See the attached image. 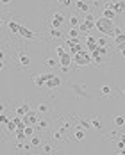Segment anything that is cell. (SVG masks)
<instances>
[{
  "mask_svg": "<svg viewBox=\"0 0 125 155\" xmlns=\"http://www.w3.org/2000/svg\"><path fill=\"white\" fill-rule=\"evenodd\" d=\"M116 148H118L120 152H122V150H125V141H122V139H120V141L116 143Z\"/></svg>",
  "mask_w": 125,
  "mask_h": 155,
  "instance_id": "obj_37",
  "label": "cell"
},
{
  "mask_svg": "<svg viewBox=\"0 0 125 155\" xmlns=\"http://www.w3.org/2000/svg\"><path fill=\"white\" fill-rule=\"evenodd\" d=\"M61 4H63V5H68V7H70V5H72V2H68V0H63V2H61Z\"/></svg>",
  "mask_w": 125,
  "mask_h": 155,
  "instance_id": "obj_43",
  "label": "cell"
},
{
  "mask_svg": "<svg viewBox=\"0 0 125 155\" xmlns=\"http://www.w3.org/2000/svg\"><path fill=\"white\" fill-rule=\"evenodd\" d=\"M98 46H107V45H106V39H104V37H98Z\"/></svg>",
  "mask_w": 125,
  "mask_h": 155,
  "instance_id": "obj_41",
  "label": "cell"
},
{
  "mask_svg": "<svg viewBox=\"0 0 125 155\" xmlns=\"http://www.w3.org/2000/svg\"><path fill=\"white\" fill-rule=\"evenodd\" d=\"M73 137H75L77 141H84V137H86V132H84L82 129H77V130H75V134H73Z\"/></svg>",
  "mask_w": 125,
  "mask_h": 155,
  "instance_id": "obj_17",
  "label": "cell"
},
{
  "mask_svg": "<svg viewBox=\"0 0 125 155\" xmlns=\"http://www.w3.org/2000/svg\"><path fill=\"white\" fill-rule=\"evenodd\" d=\"M63 21H64V16H63L61 12H55V14L52 16V20H50V23H52V29H59Z\"/></svg>",
  "mask_w": 125,
  "mask_h": 155,
  "instance_id": "obj_6",
  "label": "cell"
},
{
  "mask_svg": "<svg viewBox=\"0 0 125 155\" xmlns=\"http://www.w3.org/2000/svg\"><path fill=\"white\" fill-rule=\"evenodd\" d=\"M52 150H54V148H52L50 145H45V146H43V152H45V154H52Z\"/></svg>",
  "mask_w": 125,
  "mask_h": 155,
  "instance_id": "obj_38",
  "label": "cell"
},
{
  "mask_svg": "<svg viewBox=\"0 0 125 155\" xmlns=\"http://www.w3.org/2000/svg\"><path fill=\"white\" fill-rule=\"evenodd\" d=\"M50 36H52V37H61L63 32H61L59 29H52V30H50Z\"/></svg>",
  "mask_w": 125,
  "mask_h": 155,
  "instance_id": "obj_28",
  "label": "cell"
},
{
  "mask_svg": "<svg viewBox=\"0 0 125 155\" xmlns=\"http://www.w3.org/2000/svg\"><path fill=\"white\" fill-rule=\"evenodd\" d=\"M61 86V77H57V75H52V79L47 82V89H55V87H59Z\"/></svg>",
  "mask_w": 125,
  "mask_h": 155,
  "instance_id": "obj_7",
  "label": "cell"
},
{
  "mask_svg": "<svg viewBox=\"0 0 125 155\" xmlns=\"http://www.w3.org/2000/svg\"><path fill=\"white\" fill-rule=\"evenodd\" d=\"M70 25H72L73 29H75V27H81V20H79L77 16H72V18H70Z\"/></svg>",
  "mask_w": 125,
  "mask_h": 155,
  "instance_id": "obj_21",
  "label": "cell"
},
{
  "mask_svg": "<svg viewBox=\"0 0 125 155\" xmlns=\"http://www.w3.org/2000/svg\"><path fill=\"white\" fill-rule=\"evenodd\" d=\"M124 43H125V32L122 34V36L115 37V45H116V46H120V45H124Z\"/></svg>",
  "mask_w": 125,
  "mask_h": 155,
  "instance_id": "obj_24",
  "label": "cell"
},
{
  "mask_svg": "<svg viewBox=\"0 0 125 155\" xmlns=\"http://www.w3.org/2000/svg\"><path fill=\"white\" fill-rule=\"evenodd\" d=\"M116 48H118V52L125 57V43H124V45H120V46H116Z\"/></svg>",
  "mask_w": 125,
  "mask_h": 155,
  "instance_id": "obj_40",
  "label": "cell"
},
{
  "mask_svg": "<svg viewBox=\"0 0 125 155\" xmlns=\"http://www.w3.org/2000/svg\"><path fill=\"white\" fill-rule=\"evenodd\" d=\"M91 29H95V21H88V20H84L79 27V30H82V32H89Z\"/></svg>",
  "mask_w": 125,
  "mask_h": 155,
  "instance_id": "obj_13",
  "label": "cell"
},
{
  "mask_svg": "<svg viewBox=\"0 0 125 155\" xmlns=\"http://www.w3.org/2000/svg\"><path fill=\"white\" fill-rule=\"evenodd\" d=\"M79 125H81V129H82V130H88V129L91 127V125H89L86 120H81V121H79Z\"/></svg>",
  "mask_w": 125,
  "mask_h": 155,
  "instance_id": "obj_31",
  "label": "cell"
},
{
  "mask_svg": "<svg viewBox=\"0 0 125 155\" xmlns=\"http://www.w3.org/2000/svg\"><path fill=\"white\" fill-rule=\"evenodd\" d=\"M95 29L100 32V34H104V36H109V37H115V29H116V25H115V20H107V18H98L97 21H95Z\"/></svg>",
  "mask_w": 125,
  "mask_h": 155,
  "instance_id": "obj_1",
  "label": "cell"
},
{
  "mask_svg": "<svg viewBox=\"0 0 125 155\" xmlns=\"http://www.w3.org/2000/svg\"><path fill=\"white\" fill-rule=\"evenodd\" d=\"M16 139H18L20 143H23V141L27 139V136L23 134V130H16Z\"/></svg>",
  "mask_w": 125,
  "mask_h": 155,
  "instance_id": "obj_23",
  "label": "cell"
},
{
  "mask_svg": "<svg viewBox=\"0 0 125 155\" xmlns=\"http://www.w3.org/2000/svg\"><path fill=\"white\" fill-rule=\"evenodd\" d=\"M52 79V73H43V75H36L34 77V84L38 86V87H45L47 86V82Z\"/></svg>",
  "mask_w": 125,
  "mask_h": 155,
  "instance_id": "obj_3",
  "label": "cell"
},
{
  "mask_svg": "<svg viewBox=\"0 0 125 155\" xmlns=\"http://www.w3.org/2000/svg\"><path fill=\"white\" fill-rule=\"evenodd\" d=\"M97 52H98V55H106L107 54V46H98Z\"/></svg>",
  "mask_w": 125,
  "mask_h": 155,
  "instance_id": "obj_33",
  "label": "cell"
},
{
  "mask_svg": "<svg viewBox=\"0 0 125 155\" xmlns=\"http://www.w3.org/2000/svg\"><path fill=\"white\" fill-rule=\"evenodd\" d=\"M115 123H116L118 127H122V125H125V118L124 116H116V118H115Z\"/></svg>",
  "mask_w": 125,
  "mask_h": 155,
  "instance_id": "obj_30",
  "label": "cell"
},
{
  "mask_svg": "<svg viewBox=\"0 0 125 155\" xmlns=\"http://www.w3.org/2000/svg\"><path fill=\"white\" fill-rule=\"evenodd\" d=\"M38 129H39V130H45V129H48V121H47V120H39V123H38Z\"/></svg>",
  "mask_w": 125,
  "mask_h": 155,
  "instance_id": "obj_27",
  "label": "cell"
},
{
  "mask_svg": "<svg viewBox=\"0 0 125 155\" xmlns=\"http://www.w3.org/2000/svg\"><path fill=\"white\" fill-rule=\"evenodd\" d=\"M45 64H47V66H50V68H54L57 62H55V59H47V61H45Z\"/></svg>",
  "mask_w": 125,
  "mask_h": 155,
  "instance_id": "obj_35",
  "label": "cell"
},
{
  "mask_svg": "<svg viewBox=\"0 0 125 155\" xmlns=\"http://www.w3.org/2000/svg\"><path fill=\"white\" fill-rule=\"evenodd\" d=\"M61 134H63V132H61V130H59V132H54V139H61V137H63V136H61Z\"/></svg>",
  "mask_w": 125,
  "mask_h": 155,
  "instance_id": "obj_42",
  "label": "cell"
},
{
  "mask_svg": "<svg viewBox=\"0 0 125 155\" xmlns=\"http://www.w3.org/2000/svg\"><path fill=\"white\" fill-rule=\"evenodd\" d=\"M4 64H5V52H4V50H0V66L4 68Z\"/></svg>",
  "mask_w": 125,
  "mask_h": 155,
  "instance_id": "obj_34",
  "label": "cell"
},
{
  "mask_svg": "<svg viewBox=\"0 0 125 155\" xmlns=\"http://www.w3.org/2000/svg\"><path fill=\"white\" fill-rule=\"evenodd\" d=\"M91 61H93V57H91V54L88 50H82L77 55H73V62L77 66H88V64H91Z\"/></svg>",
  "mask_w": 125,
  "mask_h": 155,
  "instance_id": "obj_2",
  "label": "cell"
},
{
  "mask_svg": "<svg viewBox=\"0 0 125 155\" xmlns=\"http://www.w3.org/2000/svg\"><path fill=\"white\" fill-rule=\"evenodd\" d=\"M18 34L21 36V37H25V39H38V36H36V32H32L30 29H27V27H20V30H18Z\"/></svg>",
  "mask_w": 125,
  "mask_h": 155,
  "instance_id": "obj_4",
  "label": "cell"
},
{
  "mask_svg": "<svg viewBox=\"0 0 125 155\" xmlns=\"http://www.w3.org/2000/svg\"><path fill=\"white\" fill-rule=\"evenodd\" d=\"M75 5H77V9H79V11H82V12H88V11H89V4H88V2L79 0V2H75Z\"/></svg>",
  "mask_w": 125,
  "mask_h": 155,
  "instance_id": "obj_14",
  "label": "cell"
},
{
  "mask_svg": "<svg viewBox=\"0 0 125 155\" xmlns=\"http://www.w3.org/2000/svg\"><path fill=\"white\" fill-rule=\"evenodd\" d=\"M68 36H70V39H79L77 36H79V29H70L68 30Z\"/></svg>",
  "mask_w": 125,
  "mask_h": 155,
  "instance_id": "obj_22",
  "label": "cell"
},
{
  "mask_svg": "<svg viewBox=\"0 0 125 155\" xmlns=\"http://www.w3.org/2000/svg\"><path fill=\"white\" fill-rule=\"evenodd\" d=\"M59 61H61V68H70V64L73 62V55H72V54H66V55H63Z\"/></svg>",
  "mask_w": 125,
  "mask_h": 155,
  "instance_id": "obj_10",
  "label": "cell"
},
{
  "mask_svg": "<svg viewBox=\"0 0 125 155\" xmlns=\"http://www.w3.org/2000/svg\"><path fill=\"white\" fill-rule=\"evenodd\" d=\"M72 89H73V91H75V95H77V96H81V98L88 96L86 87H84V86H81V84H73V86H72Z\"/></svg>",
  "mask_w": 125,
  "mask_h": 155,
  "instance_id": "obj_11",
  "label": "cell"
},
{
  "mask_svg": "<svg viewBox=\"0 0 125 155\" xmlns=\"http://www.w3.org/2000/svg\"><path fill=\"white\" fill-rule=\"evenodd\" d=\"M38 112H41V114L48 112V105H47V104H39V107H38Z\"/></svg>",
  "mask_w": 125,
  "mask_h": 155,
  "instance_id": "obj_29",
  "label": "cell"
},
{
  "mask_svg": "<svg viewBox=\"0 0 125 155\" xmlns=\"http://www.w3.org/2000/svg\"><path fill=\"white\" fill-rule=\"evenodd\" d=\"M91 127H95V129H100V127H102V123H100V121L95 118V120H91Z\"/></svg>",
  "mask_w": 125,
  "mask_h": 155,
  "instance_id": "obj_36",
  "label": "cell"
},
{
  "mask_svg": "<svg viewBox=\"0 0 125 155\" xmlns=\"http://www.w3.org/2000/svg\"><path fill=\"white\" fill-rule=\"evenodd\" d=\"M55 52H57V55H59V59H61L63 55H66V54H68V52H66V46H64V45H61V46H57V48H55Z\"/></svg>",
  "mask_w": 125,
  "mask_h": 155,
  "instance_id": "obj_19",
  "label": "cell"
},
{
  "mask_svg": "<svg viewBox=\"0 0 125 155\" xmlns=\"http://www.w3.org/2000/svg\"><path fill=\"white\" fill-rule=\"evenodd\" d=\"M124 95H125V89H124Z\"/></svg>",
  "mask_w": 125,
  "mask_h": 155,
  "instance_id": "obj_44",
  "label": "cell"
},
{
  "mask_svg": "<svg viewBox=\"0 0 125 155\" xmlns=\"http://www.w3.org/2000/svg\"><path fill=\"white\" fill-rule=\"evenodd\" d=\"M7 27L11 29V32H14V34H18V30H20V27H21V25H20V23H16L14 20H9V23H7Z\"/></svg>",
  "mask_w": 125,
  "mask_h": 155,
  "instance_id": "obj_16",
  "label": "cell"
},
{
  "mask_svg": "<svg viewBox=\"0 0 125 155\" xmlns=\"http://www.w3.org/2000/svg\"><path fill=\"white\" fill-rule=\"evenodd\" d=\"M18 62H20L23 68H29V64H30V59H29V55H27L25 52H20V54H18Z\"/></svg>",
  "mask_w": 125,
  "mask_h": 155,
  "instance_id": "obj_9",
  "label": "cell"
},
{
  "mask_svg": "<svg viewBox=\"0 0 125 155\" xmlns=\"http://www.w3.org/2000/svg\"><path fill=\"white\" fill-rule=\"evenodd\" d=\"M100 93H102V96H109V95H111V87H109V86H102Z\"/></svg>",
  "mask_w": 125,
  "mask_h": 155,
  "instance_id": "obj_26",
  "label": "cell"
},
{
  "mask_svg": "<svg viewBox=\"0 0 125 155\" xmlns=\"http://www.w3.org/2000/svg\"><path fill=\"white\" fill-rule=\"evenodd\" d=\"M30 112V107L27 105V104H21V105H18L16 107V114L20 116V118H23V116H27Z\"/></svg>",
  "mask_w": 125,
  "mask_h": 155,
  "instance_id": "obj_12",
  "label": "cell"
},
{
  "mask_svg": "<svg viewBox=\"0 0 125 155\" xmlns=\"http://www.w3.org/2000/svg\"><path fill=\"white\" fill-rule=\"evenodd\" d=\"M122 34H124V30H122L120 27H116V29H115V37H118V36H122Z\"/></svg>",
  "mask_w": 125,
  "mask_h": 155,
  "instance_id": "obj_39",
  "label": "cell"
},
{
  "mask_svg": "<svg viewBox=\"0 0 125 155\" xmlns=\"http://www.w3.org/2000/svg\"><path fill=\"white\" fill-rule=\"evenodd\" d=\"M41 145V137L39 136H32L30 137V146H39Z\"/></svg>",
  "mask_w": 125,
  "mask_h": 155,
  "instance_id": "obj_20",
  "label": "cell"
},
{
  "mask_svg": "<svg viewBox=\"0 0 125 155\" xmlns=\"http://www.w3.org/2000/svg\"><path fill=\"white\" fill-rule=\"evenodd\" d=\"M106 7H111L115 12H125V2H109V4H106Z\"/></svg>",
  "mask_w": 125,
  "mask_h": 155,
  "instance_id": "obj_8",
  "label": "cell"
},
{
  "mask_svg": "<svg viewBox=\"0 0 125 155\" xmlns=\"http://www.w3.org/2000/svg\"><path fill=\"white\" fill-rule=\"evenodd\" d=\"M7 129H9L11 132H14V134H16V130H18V127L14 125V121H9V123H7Z\"/></svg>",
  "mask_w": 125,
  "mask_h": 155,
  "instance_id": "obj_32",
  "label": "cell"
},
{
  "mask_svg": "<svg viewBox=\"0 0 125 155\" xmlns=\"http://www.w3.org/2000/svg\"><path fill=\"white\" fill-rule=\"evenodd\" d=\"M115 16H116V12L111 9V7H106L104 9V14H102V18H107V20H115Z\"/></svg>",
  "mask_w": 125,
  "mask_h": 155,
  "instance_id": "obj_15",
  "label": "cell"
},
{
  "mask_svg": "<svg viewBox=\"0 0 125 155\" xmlns=\"http://www.w3.org/2000/svg\"><path fill=\"white\" fill-rule=\"evenodd\" d=\"M21 120H23V123H25V125H38V123H39L38 114H36V112H32V111H30L27 116H23Z\"/></svg>",
  "mask_w": 125,
  "mask_h": 155,
  "instance_id": "obj_5",
  "label": "cell"
},
{
  "mask_svg": "<svg viewBox=\"0 0 125 155\" xmlns=\"http://www.w3.org/2000/svg\"><path fill=\"white\" fill-rule=\"evenodd\" d=\"M66 45H68V48H72V46H77V45H81V41H79V39H70V37H68Z\"/></svg>",
  "mask_w": 125,
  "mask_h": 155,
  "instance_id": "obj_25",
  "label": "cell"
},
{
  "mask_svg": "<svg viewBox=\"0 0 125 155\" xmlns=\"http://www.w3.org/2000/svg\"><path fill=\"white\" fill-rule=\"evenodd\" d=\"M23 134H25L27 137H32V136H36V134H34V127H32V125H27V127H25V130H23Z\"/></svg>",
  "mask_w": 125,
  "mask_h": 155,
  "instance_id": "obj_18",
  "label": "cell"
}]
</instances>
